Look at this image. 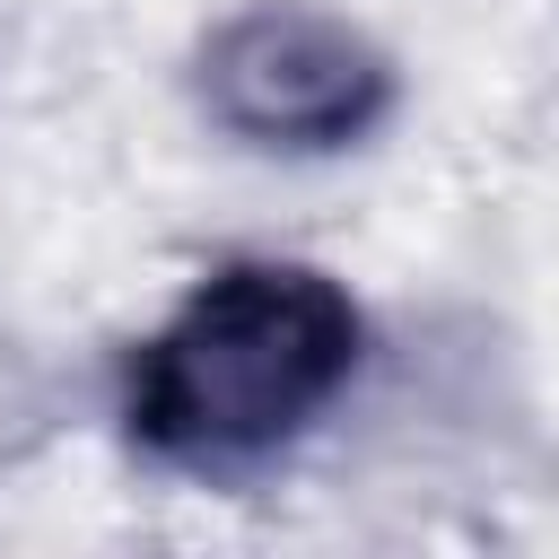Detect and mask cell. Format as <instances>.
Wrapping results in <instances>:
<instances>
[{
  "label": "cell",
  "mask_w": 559,
  "mask_h": 559,
  "mask_svg": "<svg viewBox=\"0 0 559 559\" xmlns=\"http://www.w3.org/2000/svg\"><path fill=\"white\" fill-rule=\"evenodd\" d=\"M358 349L367 323L341 280L306 262H227L140 341L122 428L166 472L236 480L341 402Z\"/></svg>",
  "instance_id": "obj_1"
},
{
  "label": "cell",
  "mask_w": 559,
  "mask_h": 559,
  "mask_svg": "<svg viewBox=\"0 0 559 559\" xmlns=\"http://www.w3.org/2000/svg\"><path fill=\"white\" fill-rule=\"evenodd\" d=\"M201 105L253 148H358L393 114V61L332 9L253 0L201 44Z\"/></svg>",
  "instance_id": "obj_2"
}]
</instances>
